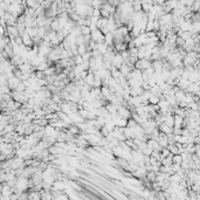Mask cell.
Returning <instances> with one entry per match:
<instances>
[{
	"instance_id": "cell-1",
	"label": "cell",
	"mask_w": 200,
	"mask_h": 200,
	"mask_svg": "<svg viewBox=\"0 0 200 200\" xmlns=\"http://www.w3.org/2000/svg\"><path fill=\"white\" fill-rule=\"evenodd\" d=\"M91 40L96 43H104V40H105V35L102 33V30L99 29H96L94 32H91Z\"/></svg>"
},
{
	"instance_id": "cell-2",
	"label": "cell",
	"mask_w": 200,
	"mask_h": 200,
	"mask_svg": "<svg viewBox=\"0 0 200 200\" xmlns=\"http://www.w3.org/2000/svg\"><path fill=\"white\" fill-rule=\"evenodd\" d=\"M188 94H191V95H198L200 93V82H195V83H191L190 88L187 89V91Z\"/></svg>"
},
{
	"instance_id": "cell-3",
	"label": "cell",
	"mask_w": 200,
	"mask_h": 200,
	"mask_svg": "<svg viewBox=\"0 0 200 200\" xmlns=\"http://www.w3.org/2000/svg\"><path fill=\"white\" fill-rule=\"evenodd\" d=\"M159 131H160L162 133H164V135L169 136V135H171V133H173V128H171V126H169V125H166V124H162V125L159 126Z\"/></svg>"
},
{
	"instance_id": "cell-4",
	"label": "cell",
	"mask_w": 200,
	"mask_h": 200,
	"mask_svg": "<svg viewBox=\"0 0 200 200\" xmlns=\"http://www.w3.org/2000/svg\"><path fill=\"white\" fill-rule=\"evenodd\" d=\"M50 29H52L53 32H56V33L61 30V26H60V22H59V19H58V18H55V19L53 20L52 25H50Z\"/></svg>"
},
{
	"instance_id": "cell-5",
	"label": "cell",
	"mask_w": 200,
	"mask_h": 200,
	"mask_svg": "<svg viewBox=\"0 0 200 200\" xmlns=\"http://www.w3.org/2000/svg\"><path fill=\"white\" fill-rule=\"evenodd\" d=\"M132 7L135 12H142L143 11V4L142 1H132Z\"/></svg>"
},
{
	"instance_id": "cell-6",
	"label": "cell",
	"mask_w": 200,
	"mask_h": 200,
	"mask_svg": "<svg viewBox=\"0 0 200 200\" xmlns=\"http://www.w3.org/2000/svg\"><path fill=\"white\" fill-rule=\"evenodd\" d=\"M77 52H79V55L80 56H83L85 53H88V48H87V44H81L77 48Z\"/></svg>"
},
{
	"instance_id": "cell-7",
	"label": "cell",
	"mask_w": 200,
	"mask_h": 200,
	"mask_svg": "<svg viewBox=\"0 0 200 200\" xmlns=\"http://www.w3.org/2000/svg\"><path fill=\"white\" fill-rule=\"evenodd\" d=\"M173 164H177V165H181L183 164V158H181L180 154L173 156Z\"/></svg>"
},
{
	"instance_id": "cell-8",
	"label": "cell",
	"mask_w": 200,
	"mask_h": 200,
	"mask_svg": "<svg viewBox=\"0 0 200 200\" xmlns=\"http://www.w3.org/2000/svg\"><path fill=\"white\" fill-rule=\"evenodd\" d=\"M170 156H171V152H170L169 148L163 149V151H162V160L165 159V158H168V157H170Z\"/></svg>"
},
{
	"instance_id": "cell-9",
	"label": "cell",
	"mask_w": 200,
	"mask_h": 200,
	"mask_svg": "<svg viewBox=\"0 0 200 200\" xmlns=\"http://www.w3.org/2000/svg\"><path fill=\"white\" fill-rule=\"evenodd\" d=\"M188 109H191L192 111H200V107H199V104L197 102H192L190 104V107H188Z\"/></svg>"
}]
</instances>
